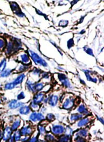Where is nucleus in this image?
<instances>
[{
  "label": "nucleus",
  "mask_w": 104,
  "mask_h": 142,
  "mask_svg": "<svg viewBox=\"0 0 104 142\" xmlns=\"http://www.w3.org/2000/svg\"><path fill=\"white\" fill-rule=\"evenodd\" d=\"M29 53L30 54V56H31L33 60V61L35 63V64L44 67L47 66V64L46 62L44 60H43L41 57H40L38 54L33 52V51L31 50H29Z\"/></svg>",
  "instance_id": "nucleus-1"
},
{
  "label": "nucleus",
  "mask_w": 104,
  "mask_h": 142,
  "mask_svg": "<svg viewBox=\"0 0 104 142\" xmlns=\"http://www.w3.org/2000/svg\"><path fill=\"white\" fill-rule=\"evenodd\" d=\"M52 131L54 135H59L65 132V128L61 125H54L52 127Z\"/></svg>",
  "instance_id": "nucleus-2"
},
{
  "label": "nucleus",
  "mask_w": 104,
  "mask_h": 142,
  "mask_svg": "<svg viewBox=\"0 0 104 142\" xmlns=\"http://www.w3.org/2000/svg\"><path fill=\"white\" fill-rule=\"evenodd\" d=\"M12 130L11 128L10 127H6L4 131L3 134L2 135V139L4 141H6L9 140L10 137L11 136V133H12Z\"/></svg>",
  "instance_id": "nucleus-3"
},
{
  "label": "nucleus",
  "mask_w": 104,
  "mask_h": 142,
  "mask_svg": "<svg viewBox=\"0 0 104 142\" xmlns=\"http://www.w3.org/2000/svg\"><path fill=\"white\" fill-rule=\"evenodd\" d=\"M74 100L72 98H68L63 104V108L67 109H70L74 105Z\"/></svg>",
  "instance_id": "nucleus-4"
},
{
  "label": "nucleus",
  "mask_w": 104,
  "mask_h": 142,
  "mask_svg": "<svg viewBox=\"0 0 104 142\" xmlns=\"http://www.w3.org/2000/svg\"><path fill=\"white\" fill-rule=\"evenodd\" d=\"M44 94L43 93H39L36 94L33 98V103L38 104L39 103L41 102L44 99Z\"/></svg>",
  "instance_id": "nucleus-5"
},
{
  "label": "nucleus",
  "mask_w": 104,
  "mask_h": 142,
  "mask_svg": "<svg viewBox=\"0 0 104 142\" xmlns=\"http://www.w3.org/2000/svg\"><path fill=\"white\" fill-rule=\"evenodd\" d=\"M59 79L60 81L65 86H66L68 87H69L70 86V84L69 83L68 79L64 74H59Z\"/></svg>",
  "instance_id": "nucleus-6"
},
{
  "label": "nucleus",
  "mask_w": 104,
  "mask_h": 142,
  "mask_svg": "<svg viewBox=\"0 0 104 142\" xmlns=\"http://www.w3.org/2000/svg\"><path fill=\"white\" fill-rule=\"evenodd\" d=\"M21 135L23 136H29L32 134L33 130L30 127H23L20 131Z\"/></svg>",
  "instance_id": "nucleus-7"
},
{
  "label": "nucleus",
  "mask_w": 104,
  "mask_h": 142,
  "mask_svg": "<svg viewBox=\"0 0 104 142\" xmlns=\"http://www.w3.org/2000/svg\"><path fill=\"white\" fill-rule=\"evenodd\" d=\"M22 105V103L19 102L17 100H12L9 105V106L10 108L15 109L17 108H18Z\"/></svg>",
  "instance_id": "nucleus-8"
},
{
  "label": "nucleus",
  "mask_w": 104,
  "mask_h": 142,
  "mask_svg": "<svg viewBox=\"0 0 104 142\" xmlns=\"http://www.w3.org/2000/svg\"><path fill=\"white\" fill-rule=\"evenodd\" d=\"M58 100V97L56 95H52L50 97L49 100L48 102L50 105L52 106H55L57 104Z\"/></svg>",
  "instance_id": "nucleus-9"
},
{
  "label": "nucleus",
  "mask_w": 104,
  "mask_h": 142,
  "mask_svg": "<svg viewBox=\"0 0 104 142\" xmlns=\"http://www.w3.org/2000/svg\"><path fill=\"white\" fill-rule=\"evenodd\" d=\"M90 122V119L89 118H86L82 119L78 123L77 126L79 127H82L85 126Z\"/></svg>",
  "instance_id": "nucleus-10"
},
{
  "label": "nucleus",
  "mask_w": 104,
  "mask_h": 142,
  "mask_svg": "<svg viewBox=\"0 0 104 142\" xmlns=\"http://www.w3.org/2000/svg\"><path fill=\"white\" fill-rule=\"evenodd\" d=\"M24 78H25V75L24 74H22L19 75L17 78L16 79L13 83L16 86L18 84L22 83Z\"/></svg>",
  "instance_id": "nucleus-11"
},
{
  "label": "nucleus",
  "mask_w": 104,
  "mask_h": 142,
  "mask_svg": "<svg viewBox=\"0 0 104 142\" xmlns=\"http://www.w3.org/2000/svg\"><path fill=\"white\" fill-rule=\"evenodd\" d=\"M30 111V108L28 106H24L22 107L19 109V112L22 115H27Z\"/></svg>",
  "instance_id": "nucleus-12"
},
{
  "label": "nucleus",
  "mask_w": 104,
  "mask_h": 142,
  "mask_svg": "<svg viewBox=\"0 0 104 142\" xmlns=\"http://www.w3.org/2000/svg\"><path fill=\"white\" fill-rule=\"evenodd\" d=\"M71 140V137L66 135L62 136L59 138V142H70Z\"/></svg>",
  "instance_id": "nucleus-13"
},
{
  "label": "nucleus",
  "mask_w": 104,
  "mask_h": 142,
  "mask_svg": "<svg viewBox=\"0 0 104 142\" xmlns=\"http://www.w3.org/2000/svg\"><path fill=\"white\" fill-rule=\"evenodd\" d=\"M83 117L82 115L79 114H72L70 117V120L72 122L76 121L79 119H80Z\"/></svg>",
  "instance_id": "nucleus-14"
},
{
  "label": "nucleus",
  "mask_w": 104,
  "mask_h": 142,
  "mask_svg": "<svg viewBox=\"0 0 104 142\" xmlns=\"http://www.w3.org/2000/svg\"><path fill=\"white\" fill-rule=\"evenodd\" d=\"M78 111L79 112L82 114H85L87 115L88 114V112L86 109V108H85V106L84 105H82L79 106V107L77 109Z\"/></svg>",
  "instance_id": "nucleus-15"
},
{
  "label": "nucleus",
  "mask_w": 104,
  "mask_h": 142,
  "mask_svg": "<svg viewBox=\"0 0 104 142\" xmlns=\"http://www.w3.org/2000/svg\"><path fill=\"white\" fill-rule=\"evenodd\" d=\"M21 58L22 61L25 64H28L30 62V60L29 57L28 55L27 54H24L21 55Z\"/></svg>",
  "instance_id": "nucleus-16"
},
{
  "label": "nucleus",
  "mask_w": 104,
  "mask_h": 142,
  "mask_svg": "<svg viewBox=\"0 0 104 142\" xmlns=\"http://www.w3.org/2000/svg\"><path fill=\"white\" fill-rule=\"evenodd\" d=\"M20 124V120L19 119L16 120L13 123V124L12 125V127H11V128L12 131L16 130L19 127Z\"/></svg>",
  "instance_id": "nucleus-17"
},
{
  "label": "nucleus",
  "mask_w": 104,
  "mask_h": 142,
  "mask_svg": "<svg viewBox=\"0 0 104 142\" xmlns=\"http://www.w3.org/2000/svg\"><path fill=\"white\" fill-rule=\"evenodd\" d=\"M30 120L33 122H36L38 121V113L34 112L30 116Z\"/></svg>",
  "instance_id": "nucleus-18"
},
{
  "label": "nucleus",
  "mask_w": 104,
  "mask_h": 142,
  "mask_svg": "<svg viewBox=\"0 0 104 142\" xmlns=\"http://www.w3.org/2000/svg\"><path fill=\"white\" fill-rule=\"evenodd\" d=\"M87 135V131L85 129H82L77 133V136L80 137H85Z\"/></svg>",
  "instance_id": "nucleus-19"
},
{
  "label": "nucleus",
  "mask_w": 104,
  "mask_h": 142,
  "mask_svg": "<svg viewBox=\"0 0 104 142\" xmlns=\"http://www.w3.org/2000/svg\"><path fill=\"white\" fill-rule=\"evenodd\" d=\"M26 83H27V87L29 90H30L31 92H35V89H34V85L31 81L28 80Z\"/></svg>",
  "instance_id": "nucleus-20"
},
{
  "label": "nucleus",
  "mask_w": 104,
  "mask_h": 142,
  "mask_svg": "<svg viewBox=\"0 0 104 142\" xmlns=\"http://www.w3.org/2000/svg\"><path fill=\"white\" fill-rule=\"evenodd\" d=\"M11 73V70L10 69H7L4 70L0 74V76L2 77H6L9 76Z\"/></svg>",
  "instance_id": "nucleus-21"
},
{
  "label": "nucleus",
  "mask_w": 104,
  "mask_h": 142,
  "mask_svg": "<svg viewBox=\"0 0 104 142\" xmlns=\"http://www.w3.org/2000/svg\"><path fill=\"white\" fill-rule=\"evenodd\" d=\"M13 136L14 138L15 141H18L21 139V134L19 131H17L15 133L14 135Z\"/></svg>",
  "instance_id": "nucleus-22"
},
{
  "label": "nucleus",
  "mask_w": 104,
  "mask_h": 142,
  "mask_svg": "<svg viewBox=\"0 0 104 142\" xmlns=\"http://www.w3.org/2000/svg\"><path fill=\"white\" fill-rule=\"evenodd\" d=\"M6 66V61L5 59H3L0 63V72H2Z\"/></svg>",
  "instance_id": "nucleus-23"
},
{
  "label": "nucleus",
  "mask_w": 104,
  "mask_h": 142,
  "mask_svg": "<svg viewBox=\"0 0 104 142\" xmlns=\"http://www.w3.org/2000/svg\"><path fill=\"white\" fill-rule=\"evenodd\" d=\"M44 87V85L42 83H37L36 84L34 85V89L36 91H39L42 89Z\"/></svg>",
  "instance_id": "nucleus-24"
},
{
  "label": "nucleus",
  "mask_w": 104,
  "mask_h": 142,
  "mask_svg": "<svg viewBox=\"0 0 104 142\" xmlns=\"http://www.w3.org/2000/svg\"><path fill=\"white\" fill-rule=\"evenodd\" d=\"M16 85L13 83H7L5 86V89L6 90H11L14 88Z\"/></svg>",
  "instance_id": "nucleus-25"
},
{
  "label": "nucleus",
  "mask_w": 104,
  "mask_h": 142,
  "mask_svg": "<svg viewBox=\"0 0 104 142\" xmlns=\"http://www.w3.org/2000/svg\"><path fill=\"white\" fill-rule=\"evenodd\" d=\"M45 138H46V140L49 142H52L55 140L54 137H53V136H52L51 134H47Z\"/></svg>",
  "instance_id": "nucleus-26"
},
{
  "label": "nucleus",
  "mask_w": 104,
  "mask_h": 142,
  "mask_svg": "<svg viewBox=\"0 0 104 142\" xmlns=\"http://www.w3.org/2000/svg\"><path fill=\"white\" fill-rule=\"evenodd\" d=\"M85 75L86 76V78L88 81H90V82H96L97 80L96 78H92V77H91V76H90V74H88V73L87 72H85Z\"/></svg>",
  "instance_id": "nucleus-27"
},
{
  "label": "nucleus",
  "mask_w": 104,
  "mask_h": 142,
  "mask_svg": "<svg viewBox=\"0 0 104 142\" xmlns=\"http://www.w3.org/2000/svg\"><path fill=\"white\" fill-rule=\"evenodd\" d=\"M38 130L40 134L42 135H45V134L46 133V129L44 127H43L42 126H39L38 127Z\"/></svg>",
  "instance_id": "nucleus-28"
},
{
  "label": "nucleus",
  "mask_w": 104,
  "mask_h": 142,
  "mask_svg": "<svg viewBox=\"0 0 104 142\" xmlns=\"http://www.w3.org/2000/svg\"><path fill=\"white\" fill-rule=\"evenodd\" d=\"M47 119L49 121H52L54 120V116L53 114H49L47 115Z\"/></svg>",
  "instance_id": "nucleus-29"
},
{
  "label": "nucleus",
  "mask_w": 104,
  "mask_h": 142,
  "mask_svg": "<svg viewBox=\"0 0 104 142\" xmlns=\"http://www.w3.org/2000/svg\"><path fill=\"white\" fill-rule=\"evenodd\" d=\"M65 132L66 133L65 135L70 136V135L72 134V130L71 128L68 127L66 130L65 129Z\"/></svg>",
  "instance_id": "nucleus-30"
},
{
  "label": "nucleus",
  "mask_w": 104,
  "mask_h": 142,
  "mask_svg": "<svg viewBox=\"0 0 104 142\" xmlns=\"http://www.w3.org/2000/svg\"><path fill=\"white\" fill-rule=\"evenodd\" d=\"M31 108L32 109H33V110H37L39 108V106H38V104H35V103H33V102L31 104Z\"/></svg>",
  "instance_id": "nucleus-31"
},
{
  "label": "nucleus",
  "mask_w": 104,
  "mask_h": 142,
  "mask_svg": "<svg viewBox=\"0 0 104 142\" xmlns=\"http://www.w3.org/2000/svg\"><path fill=\"white\" fill-rule=\"evenodd\" d=\"M17 98L18 100H21V99H24V98H25V95H24V92H21L19 94H18Z\"/></svg>",
  "instance_id": "nucleus-32"
},
{
  "label": "nucleus",
  "mask_w": 104,
  "mask_h": 142,
  "mask_svg": "<svg viewBox=\"0 0 104 142\" xmlns=\"http://www.w3.org/2000/svg\"><path fill=\"white\" fill-rule=\"evenodd\" d=\"M76 142H86L85 140L84 139L83 137H78V136H77V137L76 138Z\"/></svg>",
  "instance_id": "nucleus-33"
},
{
  "label": "nucleus",
  "mask_w": 104,
  "mask_h": 142,
  "mask_svg": "<svg viewBox=\"0 0 104 142\" xmlns=\"http://www.w3.org/2000/svg\"><path fill=\"white\" fill-rule=\"evenodd\" d=\"M5 45V42L3 39H0V50Z\"/></svg>",
  "instance_id": "nucleus-34"
},
{
  "label": "nucleus",
  "mask_w": 104,
  "mask_h": 142,
  "mask_svg": "<svg viewBox=\"0 0 104 142\" xmlns=\"http://www.w3.org/2000/svg\"><path fill=\"white\" fill-rule=\"evenodd\" d=\"M85 51L87 54H89L90 55H93L92 51L90 48H86V50H85Z\"/></svg>",
  "instance_id": "nucleus-35"
},
{
  "label": "nucleus",
  "mask_w": 104,
  "mask_h": 142,
  "mask_svg": "<svg viewBox=\"0 0 104 142\" xmlns=\"http://www.w3.org/2000/svg\"><path fill=\"white\" fill-rule=\"evenodd\" d=\"M37 141H38L37 137H34L30 140L29 142H37Z\"/></svg>",
  "instance_id": "nucleus-36"
},
{
  "label": "nucleus",
  "mask_w": 104,
  "mask_h": 142,
  "mask_svg": "<svg viewBox=\"0 0 104 142\" xmlns=\"http://www.w3.org/2000/svg\"><path fill=\"white\" fill-rule=\"evenodd\" d=\"M33 73L34 74H37V75H39V74H40V71L39 70H38L37 69H36V70H34L33 71Z\"/></svg>",
  "instance_id": "nucleus-37"
},
{
  "label": "nucleus",
  "mask_w": 104,
  "mask_h": 142,
  "mask_svg": "<svg viewBox=\"0 0 104 142\" xmlns=\"http://www.w3.org/2000/svg\"><path fill=\"white\" fill-rule=\"evenodd\" d=\"M15 140L14 136H11L9 139V142H14Z\"/></svg>",
  "instance_id": "nucleus-38"
},
{
  "label": "nucleus",
  "mask_w": 104,
  "mask_h": 142,
  "mask_svg": "<svg viewBox=\"0 0 104 142\" xmlns=\"http://www.w3.org/2000/svg\"><path fill=\"white\" fill-rule=\"evenodd\" d=\"M29 140V137H25V138H24V139H23L22 140V141H23V142H26V141H27V140Z\"/></svg>",
  "instance_id": "nucleus-39"
},
{
  "label": "nucleus",
  "mask_w": 104,
  "mask_h": 142,
  "mask_svg": "<svg viewBox=\"0 0 104 142\" xmlns=\"http://www.w3.org/2000/svg\"><path fill=\"white\" fill-rule=\"evenodd\" d=\"M1 138H2V134H1V133L0 132V140H1Z\"/></svg>",
  "instance_id": "nucleus-40"
},
{
  "label": "nucleus",
  "mask_w": 104,
  "mask_h": 142,
  "mask_svg": "<svg viewBox=\"0 0 104 142\" xmlns=\"http://www.w3.org/2000/svg\"><path fill=\"white\" fill-rule=\"evenodd\" d=\"M0 103H1V102H0Z\"/></svg>",
  "instance_id": "nucleus-41"
}]
</instances>
